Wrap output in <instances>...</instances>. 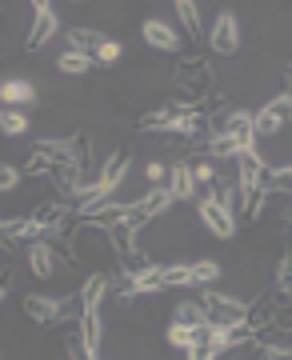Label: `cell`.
<instances>
[{"mask_svg":"<svg viewBox=\"0 0 292 360\" xmlns=\"http://www.w3.org/2000/svg\"><path fill=\"white\" fill-rule=\"evenodd\" d=\"M25 316L37 321V324H61V300H56V296L28 292L25 296Z\"/></svg>","mask_w":292,"mask_h":360,"instance_id":"cell-8","label":"cell"},{"mask_svg":"<svg viewBox=\"0 0 292 360\" xmlns=\"http://www.w3.org/2000/svg\"><path fill=\"white\" fill-rule=\"evenodd\" d=\"M92 65H96L92 56H80V52H68V49L56 56V68H61V72H68V77H84Z\"/></svg>","mask_w":292,"mask_h":360,"instance_id":"cell-22","label":"cell"},{"mask_svg":"<svg viewBox=\"0 0 292 360\" xmlns=\"http://www.w3.org/2000/svg\"><path fill=\"white\" fill-rule=\"evenodd\" d=\"M0 224H4V220H0Z\"/></svg>","mask_w":292,"mask_h":360,"instance_id":"cell-38","label":"cell"},{"mask_svg":"<svg viewBox=\"0 0 292 360\" xmlns=\"http://www.w3.org/2000/svg\"><path fill=\"white\" fill-rule=\"evenodd\" d=\"M20 176H25V180H32V176H52V160H49V156H40V153H37L25 168H20Z\"/></svg>","mask_w":292,"mask_h":360,"instance_id":"cell-30","label":"cell"},{"mask_svg":"<svg viewBox=\"0 0 292 360\" xmlns=\"http://www.w3.org/2000/svg\"><path fill=\"white\" fill-rule=\"evenodd\" d=\"M168 196H172V205L177 200H196V180H192V165L189 160H177V165H168Z\"/></svg>","mask_w":292,"mask_h":360,"instance_id":"cell-7","label":"cell"},{"mask_svg":"<svg viewBox=\"0 0 292 360\" xmlns=\"http://www.w3.org/2000/svg\"><path fill=\"white\" fill-rule=\"evenodd\" d=\"M4 296H8V272H0V304H4Z\"/></svg>","mask_w":292,"mask_h":360,"instance_id":"cell-35","label":"cell"},{"mask_svg":"<svg viewBox=\"0 0 292 360\" xmlns=\"http://www.w3.org/2000/svg\"><path fill=\"white\" fill-rule=\"evenodd\" d=\"M101 333H104L101 312H84V316L77 321V336H80V345L89 348V352H96V356H101Z\"/></svg>","mask_w":292,"mask_h":360,"instance_id":"cell-16","label":"cell"},{"mask_svg":"<svg viewBox=\"0 0 292 360\" xmlns=\"http://www.w3.org/2000/svg\"><path fill=\"white\" fill-rule=\"evenodd\" d=\"M165 288H189L192 284V264H160Z\"/></svg>","mask_w":292,"mask_h":360,"instance_id":"cell-25","label":"cell"},{"mask_svg":"<svg viewBox=\"0 0 292 360\" xmlns=\"http://www.w3.org/2000/svg\"><path fill=\"white\" fill-rule=\"evenodd\" d=\"M204 37H208V49H212V52L232 56V52L241 49V25H236V13H220Z\"/></svg>","mask_w":292,"mask_h":360,"instance_id":"cell-4","label":"cell"},{"mask_svg":"<svg viewBox=\"0 0 292 360\" xmlns=\"http://www.w3.org/2000/svg\"><path fill=\"white\" fill-rule=\"evenodd\" d=\"M204 336H208V328H184V324H172V328H168V345L189 352L192 345H201Z\"/></svg>","mask_w":292,"mask_h":360,"instance_id":"cell-21","label":"cell"},{"mask_svg":"<svg viewBox=\"0 0 292 360\" xmlns=\"http://www.w3.org/2000/svg\"><path fill=\"white\" fill-rule=\"evenodd\" d=\"M172 8H177L180 25H184V32H189L192 40H201V37H204V25H201V4H192V0H177Z\"/></svg>","mask_w":292,"mask_h":360,"instance_id":"cell-20","label":"cell"},{"mask_svg":"<svg viewBox=\"0 0 292 360\" xmlns=\"http://www.w3.org/2000/svg\"><path fill=\"white\" fill-rule=\"evenodd\" d=\"M272 316H277V296H256L253 304H248V312H244V324L253 333H260L265 324H272Z\"/></svg>","mask_w":292,"mask_h":360,"instance_id":"cell-15","label":"cell"},{"mask_svg":"<svg viewBox=\"0 0 292 360\" xmlns=\"http://www.w3.org/2000/svg\"><path fill=\"white\" fill-rule=\"evenodd\" d=\"M177 89L189 92L192 101H204L208 96V89H212V68H208V60L204 56H184L177 65Z\"/></svg>","mask_w":292,"mask_h":360,"instance_id":"cell-2","label":"cell"},{"mask_svg":"<svg viewBox=\"0 0 292 360\" xmlns=\"http://www.w3.org/2000/svg\"><path fill=\"white\" fill-rule=\"evenodd\" d=\"M68 212H72V208L64 205V200H52V205H44L37 212V224H40V236H44V232H64V220H68Z\"/></svg>","mask_w":292,"mask_h":360,"instance_id":"cell-17","label":"cell"},{"mask_svg":"<svg viewBox=\"0 0 292 360\" xmlns=\"http://www.w3.org/2000/svg\"><path fill=\"white\" fill-rule=\"evenodd\" d=\"M32 101H37V89H32L25 77H8L0 84V104H4V108H16V112H20V108L32 104Z\"/></svg>","mask_w":292,"mask_h":360,"instance_id":"cell-9","label":"cell"},{"mask_svg":"<svg viewBox=\"0 0 292 360\" xmlns=\"http://www.w3.org/2000/svg\"><path fill=\"white\" fill-rule=\"evenodd\" d=\"M28 264H32V272H37L40 281H49L52 272L61 269V257H56V252H52L44 240H37V245L28 248Z\"/></svg>","mask_w":292,"mask_h":360,"instance_id":"cell-14","label":"cell"},{"mask_svg":"<svg viewBox=\"0 0 292 360\" xmlns=\"http://www.w3.org/2000/svg\"><path fill=\"white\" fill-rule=\"evenodd\" d=\"M120 56H125V49H120V40H104V44H101V52H96V60H101V65H116Z\"/></svg>","mask_w":292,"mask_h":360,"instance_id":"cell-32","label":"cell"},{"mask_svg":"<svg viewBox=\"0 0 292 360\" xmlns=\"http://www.w3.org/2000/svg\"><path fill=\"white\" fill-rule=\"evenodd\" d=\"M201 304H204V316H208V328H232L248 312V300L229 296V292H212V288H208V296H204Z\"/></svg>","mask_w":292,"mask_h":360,"instance_id":"cell-1","label":"cell"},{"mask_svg":"<svg viewBox=\"0 0 292 360\" xmlns=\"http://www.w3.org/2000/svg\"><path fill=\"white\" fill-rule=\"evenodd\" d=\"M265 193H292V165L268 168L265 172Z\"/></svg>","mask_w":292,"mask_h":360,"instance_id":"cell-26","label":"cell"},{"mask_svg":"<svg viewBox=\"0 0 292 360\" xmlns=\"http://www.w3.org/2000/svg\"><path fill=\"white\" fill-rule=\"evenodd\" d=\"M216 281H220V264H216V260H192V284L212 288Z\"/></svg>","mask_w":292,"mask_h":360,"instance_id":"cell-28","label":"cell"},{"mask_svg":"<svg viewBox=\"0 0 292 360\" xmlns=\"http://www.w3.org/2000/svg\"><path fill=\"white\" fill-rule=\"evenodd\" d=\"M0 132H4V136H25L28 132V116L25 112H16V108H4V116H0Z\"/></svg>","mask_w":292,"mask_h":360,"instance_id":"cell-27","label":"cell"},{"mask_svg":"<svg viewBox=\"0 0 292 360\" xmlns=\"http://www.w3.org/2000/svg\"><path fill=\"white\" fill-rule=\"evenodd\" d=\"M192 180H196V193H201V188H208V193H212L216 180H220V172L212 168V160H196V165H192Z\"/></svg>","mask_w":292,"mask_h":360,"instance_id":"cell-29","label":"cell"},{"mask_svg":"<svg viewBox=\"0 0 292 360\" xmlns=\"http://www.w3.org/2000/svg\"><path fill=\"white\" fill-rule=\"evenodd\" d=\"M189 360H216V352L208 348V336H204L201 345H192V348H189Z\"/></svg>","mask_w":292,"mask_h":360,"instance_id":"cell-34","label":"cell"},{"mask_svg":"<svg viewBox=\"0 0 292 360\" xmlns=\"http://www.w3.org/2000/svg\"><path fill=\"white\" fill-rule=\"evenodd\" d=\"M108 272H92L89 281H84V288L77 292V300H80V309L84 312H101V300H104V292H108Z\"/></svg>","mask_w":292,"mask_h":360,"instance_id":"cell-11","label":"cell"},{"mask_svg":"<svg viewBox=\"0 0 292 360\" xmlns=\"http://www.w3.org/2000/svg\"><path fill=\"white\" fill-rule=\"evenodd\" d=\"M208 156L212 160H236V156H244V148L236 136H212L208 141Z\"/></svg>","mask_w":292,"mask_h":360,"instance_id":"cell-23","label":"cell"},{"mask_svg":"<svg viewBox=\"0 0 292 360\" xmlns=\"http://www.w3.org/2000/svg\"><path fill=\"white\" fill-rule=\"evenodd\" d=\"M284 77H288V92H292V65H288V72H284Z\"/></svg>","mask_w":292,"mask_h":360,"instance_id":"cell-36","label":"cell"},{"mask_svg":"<svg viewBox=\"0 0 292 360\" xmlns=\"http://www.w3.org/2000/svg\"><path fill=\"white\" fill-rule=\"evenodd\" d=\"M292 300V252L277 264V304H288Z\"/></svg>","mask_w":292,"mask_h":360,"instance_id":"cell-24","label":"cell"},{"mask_svg":"<svg viewBox=\"0 0 292 360\" xmlns=\"http://www.w3.org/2000/svg\"><path fill=\"white\" fill-rule=\"evenodd\" d=\"M140 32H144V44H148V49H160V52H180V44H184L165 20H144Z\"/></svg>","mask_w":292,"mask_h":360,"instance_id":"cell-10","label":"cell"},{"mask_svg":"<svg viewBox=\"0 0 292 360\" xmlns=\"http://www.w3.org/2000/svg\"><path fill=\"white\" fill-rule=\"evenodd\" d=\"M128 281H132V292H137V296H156V292H165V276H160V264H144V269L132 272Z\"/></svg>","mask_w":292,"mask_h":360,"instance_id":"cell-13","label":"cell"},{"mask_svg":"<svg viewBox=\"0 0 292 360\" xmlns=\"http://www.w3.org/2000/svg\"><path fill=\"white\" fill-rule=\"evenodd\" d=\"M288 120H292V92H280L277 101H268L265 108L253 116V129H256V136H272V132H280Z\"/></svg>","mask_w":292,"mask_h":360,"instance_id":"cell-3","label":"cell"},{"mask_svg":"<svg viewBox=\"0 0 292 360\" xmlns=\"http://www.w3.org/2000/svg\"><path fill=\"white\" fill-rule=\"evenodd\" d=\"M196 212H201V220H204V229L212 232V236H220V240H229L232 232H236V217H232L229 208H220L216 200H196Z\"/></svg>","mask_w":292,"mask_h":360,"instance_id":"cell-5","label":"cell"},{"mask_svg":"<svg viewBox=\"0 0 292 360\" xmlns=\"http://www.w3.org/2000/svg\"><path fill=\"white\" fill-rule=\"evenodd\" d=\"M125 168H128V153H116V156H108L104 160V168H101V188L108 196L116 193V184L125 180Z\"/></svg>","mask_w":292,"mask_h":360,"instance_id":"cell-19","label":"cell"},{"mask_svg":"<svg viewBox=\"0 0 292 360\" xmlns=\"http://www.w3.org/2000/svg\"><path fill=\"white\" fill-rule=\"evenodd\" d=\"M165 176H168V165H165V160H148V165H144V180H148L153 188H156Z\"/></svg>","mask_w":292,"mask_h":360,"instance_id":"cell-33","label":"cell"},{"mask_svg":"<svg viewBox=\"0 0 292 360\" xmlns=\"http://www.w3.org/2000/svg\"><path fill=\"white\" fill-rule=\"evenodd\" d=\"M20 180H25V176H20V168L8 165V160H0V193H13Z\"/></svg>","mask_w":292,"mask_h":360,"instance_id":"cell-31","label":"cell"},{"mask_svg":"<svg viewBox=\"0 0 292 360\" xmlns=\"http://www.w3.org/2000/svg\"><path fill=\"white\" fill-rule=\"evenodd\" d=\"M104 40L108 37L96 32V28H68V52H80V56H92V60H96Z\"/></svg>","mask_w":292,"mask_h":360,"instance_id":"cell-12","label":"cell"},{"mask_svg":"<svg viewBox=\"0 0 292 360\" xmlns=\"http://www.w3.org/2000/svg\"><path fill=\"white\" fill-rule=\"evenodd\" d=\"M32 13H37V20H32V28H28V52H40L52 40V32H56V13H52L49 0H37Z\"/></svg>","mask_w":292,"mask_h":360,"instance_id":"cell-6","label":"cell"},{"mask_svg":"<svg viewBox=\"0 0 292 360\" xmlns=\"http://www.w3.org/2000/svg\"><path fill=\"white\" fill-rule=\"evenodd\" d=\"M172 324H184V328H208L204 304H201V300H180L177 312H172Z\"/></svg>","mask_w":292,"mask_h":360,"instance_id":"cell-18","label":"cell"},{"mask_svg":"<svg viewBox=\"0 0 292 360\" xmlns=\"http://www.w3.org/2000/svg\"><path fill=\"white\" fill-rule=\"evenodd\" d=\"M0 116H4V104H0Z\"/></svg>","mask_w":292,"mask_h":360,"instance_id":"cell-37","label":"cell"}]
</instances>
